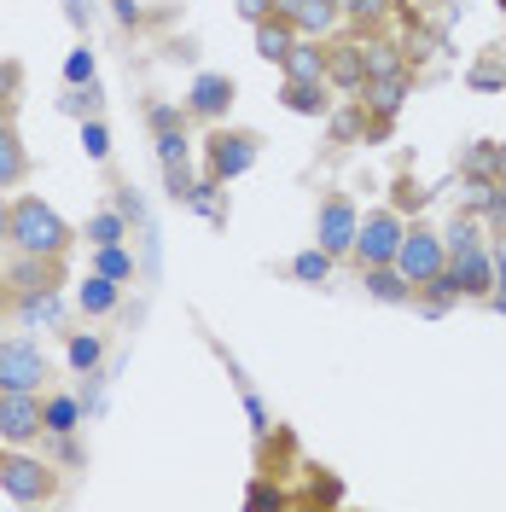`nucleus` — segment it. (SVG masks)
Returning <instances> with one entry per match:
<instances>
[{
  "mask_svg": "<svg viewBox=\"0 0 506 512\" xmlns=\"http://www.w3.org/2000/svg\"><path fill=\"white\" fill-rule=\"evenodd\" d=\"M12 245H18V256H47L53 262V256L70 251V227L41 198H18L12 204Z\"/></svg>",
  "mask_w": 506,
  "mask_h": 512,
  "instance_id": "1",
  "label": "nucleus"
},
{
  "mask_svg": "<svg viewBox=\"0 0 506 512\" xmlns=\"http://www.w3.org/2000/svg\"><path fill=\"white\" fill-rule=\"evenodd\" d=\"M448 280L460 286V297H489L495 291V256H483V245L448 256Z\"/></svg>",
  "mask_w": 506,
  "mask_h": 512,
  "instance_id": "8",
  "label": "nucleus"
},
{
  "mask_svg": "<svg viewBox=\"0 0 506 512\" xmlns=\"http://www.w3.org/2000/svg\"><path fill=\"white\" fill-rule=\"evenodd\" d=\"M158 158H163V169H181V158H187V134L163 128V134H158Z\"/></svg>",
  "mask_w": 506,
  "mask_h": 512,
  "instance_id": "26",
  "label": "nucleus"
},
{
  "mask_svg": "<svg viewBox=\"0 0 506 512\" xmlns=\"http://www.w3.org/2000/svg\"><path fill=\"white\" fill-rule=\"evenodd\" d=\"M256 163V134H216V140H210V175H216V181H233V175H245V169H251Z\"/></svg>",
  "mask_w": 506,
  "mask_h": 512,
  "instance_id": "7",
  "label": "nucleus"
},
{
  "mask_svg": "<svg viewBox=\"0 0 506 512\" xmlns=\"http://www.w3.org/2000/svg\"><path fill=\"white\" fill-rule=\"evenodd\" d=\"M175 123H181V111H175V105H158V111H152V128H158V134H163V128H175Z\"/></svg>",
  "mask_w": 506,
  "mask_h": 512,
  "instance_id": "32",
  "label": "nucleus"
},
{
  "mask_svg": "<svg viewBox=\"0 0 506 512\" xmlns=\"http://www.w3.org/2000/svg\"><path fill=\"white\" fill-rule=\"evenodd\" d=\"M291 274H297V280H309V286H315V280H326V274H332V251H326V245L303 251L297 262H291Z\"/></svg>",
  "mask_w": 506,
  "mask_h": 512,
  "instance_id": "22",
  "label": "nucleus"
},
{
  "mask_svg": "<svg viewBox=\"0 0 506 512\" xmlns=\"http://www.w3.org/2000/svg\"><path fill=\"white\" fill-rule=\"evenodd\" d=\"M349 18H361V24H373V18H384L390 12V0H338Z\"/></svg>",
  "mask_w": 506,
  "mask_h": 512,
  "instance_id": "29",
  "label": "nucleus"
},
{
  "mask_svg": "<svg viewBox=\"0 0 506 512\" xmlns=\"http://www.w3.org/2000/svg\"><path fill=\"white\" fill-rule=\"evenodd\" d=\"M326 82H338V88H367V59H361V47H332V53H326Z\"/></svg>",
  "mask_w": 506,
  "mask_h": 512,
  "instance_id": "13",
  "label": "nucleus"
},
{
  "mask_svg": "<svg viewBox=\"0 0 506 512\" xmlns=\"http://www.w3.org/2000/svg\"><path fill=\"white\" fill-rule=\"evenodd\" d=\"M367 291L384 297V303H402V297H408V280H402L396 262H384V268H367Z\"/></svg>",
  "mask_w": 506,
  "mask_h": 512,
  "instance_id": "18",
  "label": "nucleus"
},
{
  "mask_svg": "<svg viewBox=\"0 0 506 512\" xmlns=\"http://www.w3.org/2000/svg\"><path fill=\"white\" fill-rule=\"evenodd\" d=\"M297 6H303V0H274V12H280V18H297Z\"/></svg>",
  "mask_w": 506,
  "mask_h": 512,
  "instance_id": "34",
  "label": "nucleus"
},
{
  "mask_svg": "<svg viewBox=\"0 0 506 512\" xmlns=\"http://www.w3.org/2000/svg\"><path fill=\"white\" fill-rule=\"evenodd\" d=\"M274 12V0H239V18H251V24H262Z\"/></svg>",
  "mask_w": 506,
  "mask_h": 512,
  "instance_id": "31",
  "label": "nucleus"
},
{
  "mask_svg": "<svg viewBox=\"0 0 506 512\" xmlns=\"http://www.w3.org/2000/svg\"><path fill=\"white\" fill-rule=\"evenodd\" d=\"M402 99H408V70H396V76H373L361 105H373L379 117H396V111H402Z\"/></svg>",
  "mask_w": 506,
  "mask_h": 512,
  "instance_id": "14",
  "label": "nucleus"
},
{
  "mask_svg": "<svg viewBox=\"0 0 506 512\" xmlns=\"http://www.w3.org/2000/svg\"><path fill=\"white\" fill-rule=\"evenodd\" d=\"M41 431H47L41 396L35 390H0V437L6 443H35Z\"/></svg>",
  "mask_w": 506,
  "mask_h": 512,
  "instance_id": "4",
  "label": "nucleus"
},
{
  "mask_svg": "<svg viewBox=\"0 0 506 512\" xmlns=\"http://www.w3.org/2000/svg\"><path fill=\"white\" fill-rule=\"evenodd\" d=\"M82 146H88V158H105V152H111V134H105V123L82 128Z\"/></svg>",
  "mask_w": 506,
  "mask_h": 512,
  "instance_id": "30",
  "label": "nucleus"
},
{
  "mask_svg": "<svg viewBox=\"0 0 506 512\" xmlns=\"http://www.w3.org/2000/svg\"><path fill=\"white\" fill-rule=\"evenodd\" d=\"M361 59H367V82H373V76H396V70H402V47H390V41H367Z\"/></svg>",
  "mask_w": 506,
  "mask_h": 512,
  "instance_id": "19",
  "label": "nucleus"
},
{
  "mask_svg": "<svg viewBox=\"0 0 506 512\" xmlns=\"http://www.w3.org/2000/svg\"><path fill=\"white\" fill-rule=\"evenodd\" d=\"M402 239H408L402 216H396V210H373V216L361 222V233H355V262H361V268H384V262H396Z\"/></svg>",
  "mask_w": 506,
  "mask_h": 512,
  "instance_id": "2",
  "label": "nucleus"
},
{
  "mask_svg": "<svg viewBox=\"0 0 506 512\" xmlns=\"http://www.w3.org/2000/svg\"><path fill=\"white\" fill-rule=\"evenodd\" d=\"M320 245L332 256H344V251H355V233H361V216H355V204L349 198H326L320 204Z\"/></svg>",
  "mask_w": 506,
  "mask_h": 512,
  "instance_id": "6",
  "label": "nucleus"
},
{
  "mask_svg": "<svg viewBox=\"0 0 506 512\" xmlns=\"http://www.w3.org/2000/svg\"><path fill=\"white\" fill-rule=\"evenodd\" d=\"M99 338H70V367H76V373H94L99 367Z\"/></svg>",
  "mask_w": 506,
  "mask_h": 512,
  "instance_id": "25",
  "label": "nucleus"
},
{
  "mask_svg": "<svg viewBox=\"0 0 506 512\" xmlns=\"http://www.w3.org/2000/svg\"><path fill=\"white\" fill-rule=\"evenodd\" d=\"M291 47H297V24H291V18H280V12H274V18H262V24H256V53H262V59L285 64V53H291Z\"/></svg>",
  "mask_w": 506,
  "mask_h": 512,
  "instance_id": "11",
  "label": "nucleus"
},
{
  "mask_svg": "<svg viewBox=\"0 0 506 512\" xmlns=\"http://www.w3.org/2000/svg\"><path fill=\"white\" fill-rule=\"evenodd\" d=\"M285 76H291V82H326V53H320L315 41H297V47L285 53Z\"/></svg>",
  "mask_w": 506,
  "mask_h": 512,
  "instance_id": "15",
  "label": "nucleus"
},
{
  "mask_svg": "<svg viewBox=\"0 0 506 512\" xmlns=\"http://www.w3.org/2000/svg\"><path fill=\"white\" fill-rule=\"evenodd\" d=\"M24 169H30V158H24V146H18V134H12V123L0 117V187L24 181Z\"/></svg>",
  "mask_w": 506,
  "mask_h": 512,
  "instance_id": "17",
  "label": "nucleus"
},
{
  "mask_svg": "<svg viewBox=\"0 0 506 512\" xmlns=\"http://www.w3.org/2000/svg\"><path fill=\"white\" fill-rule=\"evenodd\" d=\"M117 297H123V291H117V280H111V274H94L88 286L76 291L82 315H111V309H117Z\"/></svg>",
  "mask_w": 506,
  "mask_h": 512,
  "instance_id": "16",
  "label": "nucleus"
},
{
  "mask_svg": "<svg viewBox=\"0 0 506 512\" xmlns=\"http://www.w3.org/2000/svg\"><path fill=\"white\" fill-rule=\"evenodd\" d=\"M227 105H233V82L216 76V70H204L187 94V111H198V117H227Z\"/></svg>",
  "mask_w": 506,
  "mask_h": 512,
  "instance_id": "10",
  "label": "nucleus"
},
{
  "mask_svg": "<svg viewBox=\"0 0 506 512\" xmlns=\"http://www.w3.org/2000/svg\"><path fill=\"white\" fill-rule=\"evenodd\" d=\"M99 274H111V280H128L134 274V262H128L123 245H99Z\"/></svg>",
  "mask_w": 506,
  "mask_h": 512,
  "instance_id": "24",
  "label": "nucleus"
},
{
  "mask_svg": "<svg viewBox=\"0 0 506 512\" xmlns=\"http://www.w3.org/2000/svg\"><path fill=\"white\" fill-rule=\"evenodd\" d=\"M338 18H344V6H338V0H303L291 24H297V35L320 41V35H332V30H338Z\"/></svg>",
  "mask_w": 506,
  "mask_h": 512,
  "instance_id": "12",
  "label": "nucleus"
},
{
  "mask_svg": "<svg viewBox=\"0 0 506 512\" xmlns=\"http://www.w3.org/2000/svg\"><path fill=\"white\" fill-rule=\"evenodd\" d=\"M47 384V355L35 344H0V390H41Z\"/></svg>",
  "mask_w": 506,
  "mask_h": 512,
  "instance_id": "5",
  "label": "nucleus"
},
{
  "mask_svg": "<svg viewBox=\"0 0 506 512\" xmlns=\"http://www.w3.org/2000/svg\"><path fill=\"white\" fill-rule=\"evenodd\" d=\"M88 245H123V210H105L88 222Z\"/></svg>",
  "mask_w": 506,
  "mask_h": 512,
  "instance_id": "23",
  "label": "nucleus"
},
{
  "mask_svg": "<svg viewBox=\"0 0 506 512\" xmlns=\"http://www.w3.org/2000/svg\"><path fill=\"white\" fill-rule=\"evenodd\" d=\"M448 256H460V251H477V222H466V216H460V222L448 227Z\"/></svg>",
  "mask_w": 506,
  "mask_h": 512,
  "instance_id": "27",
  "label": "nucleus"
},
{
  "mask_svg": "<svg viewBox=\"0 0 506 512\" xmlns=\"http://www.w3.org/2000/svg\"><path fill=\"white\" fill-rule=\"evenodd\" d=\"M0 245H12V210H6V198H0Z\"/></svg>",
  "mask_w": 506,
  "mask_h": 512,
  "instance_id": "33",
  "label": "nucleus"
},
{
  "mask_svg": "<svg viewBox=\"0 0 506 512\" xmlns=\"http://www.w3.org/2000/svg\"><path fill=\"white\" fill-rule=\"evenodd\" d=\"M396 268H402V280H408V286H431V280L448 268V245L437 239V233L413 227L408 239H402V251H396Z\"/></svg>",
  "mask_w": 506,
  "mask_h": 512,
  "instance_id": "3",
  "label": "nucleus"
},
{
  "mask_svg": "<svg viewBox=\"0 0 506 512\" xmlns=\"http://www.w3.org/2000/svg\"><path fill=\"white\" fill-rule=\"evenodd\" d=\"M285 105H291V111H303V117L326 111V82H291V88H285Z\"/></svg>",
  "mask_w": 506,
  "mask_h": 512,
  "instance_id": "21",
  "label": "nucleus"
},
{
  "mask_svg": "<svg viewBox=\"0 0 506 512\" xmlns=\"http://www.w3.org/2000/svg\"><path fill=\"white\" fill-rule=\"evenodd\" d=\"M41 414H47V431H53V437H70L76 419H82V408H76V396H53V402H41Z\"/></svg>",
  "mask_w": 506,
  "mask_h": 512,
  "instance_id": "20",
  "label": "nucleus"
},
{
  "mask_svg": "<svg viewBox=\"0 0 506 512\" xmlns=\"http://www.w3.org/2000/svg\"><path fill=\"white\" fill-rule=\"evenodd\" d=\"M64 76H70L76 88H82V82H94V53H88V47H76V53H70V64H64Z\"/></svg>",
  "mask_w": 506,
  "mask_h": 512,
  "instance_id": "28",
  "label": "nucleus"
},
{
  "mask_svg": "<svg viewBox=\"0 0 506 512\" xmlns=\"http://www.w3.org/2000/svg\"><path fill=\"white\" fill-rule=\"evenodd\" d=\"M0 489H6L12 501H47V495H53V478H47V466H35V460H0Z\"/></svg>",
  "mask_w": 506,
  "mask_h": 512,
  "instance_id": "9",
  "label": "nucleus"
}]
</instances>
